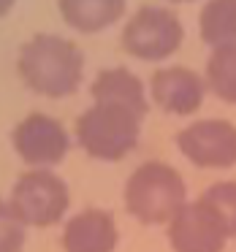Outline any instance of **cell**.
<instances>
[{"label":"cell","instance_id":"obj_9","mask_svg":"<svg viewBox=\"0 0 236 252\" xmlns=\"http://www.w3.org/2000/svg\"><path fill=\"white\" fill-rule=\"evenodd\" d=\"M203 95H206L203 79L185 65L160 68L152 73L149 82V98L169 114H196L203 103Z\"/></svg>","mask_w":236,"mask_h":252},{"label":"cell","instance_id":"obj_15","mask_svg":"<svg viewBox=\"0 0 236 252\" xmlns=\"http://www.w3.org/2000/svg\"><path fill=\"white\" fill-rule=\"evenodd\" d=\"M201 201L214 212L225 236H236V182H217L201 195Z\"/></svg>","mask_w":236,"mask_h":252},{"label":"cell","instance_id":"obj_16","mask_svg":"<svg viewBox=\"0 0 236 252\" xmlns=\"http://www.w3.org/2000/svg\"><path fill=\"white\" fill-rule=\"evenodd\" d=\"M25 228L28 225L11 206V201L0 198V252H22Z\"/></svg>","mask_w":236,"mask_h":252},{"label":"cell","instance_id":"obj_14","mask_svg":"<svg viewBox=\"0 0 236 252\" xmlns=\"http://www.w3.org/2000/svg\"><path fill=\"white\" fill-rule=\"evenodd\" d=\"M206 84L220 100L236 103V46L212 52L206 63Z\"/></svg>","mask_w":236,"mask_h":252},{"label":"cell","instance_id":"obj_4","mask_svg":"<svg viewBox=\"0 0 236 252\" xmlns=\"http://www.w3.org/2000/svg\"><path fill=\"white\" fill-rule=\"evenodd\" d=\"M68 203L71 195L66 182L49 168H33L22 174L11 192V206L25 220V225L35 228L60 222L63 214L68 212Z\"/></svg>","mask_w":236,"mask_h":252},{"label":"cell","instance_id":"obj_13","mask_svg":"<svg viewBox=\"0 0 236 252\" xmlns=\"http://www.w3.org/2000/svg\"><path fill=\"white\" fill-rule=\"evenodd\" d=\"M201 38L212 49L236 46V0H206L198 17Z\"/></svg>","mask_w":236,"mask_h":252},{"label":"cell","instance_id":"obj_12","mask_svg":"<svg viewBox=\"0 0 236 252\" xmlns=\"http://www.w3.org/2000/svg\"><path fill=\"white\" fill-rule=\"evenodd\" d=\"M66 25L79 33H98L114 25L125 11V0H57Z\"/></svg>","mask_w":236,"mask_h":252},{"label":"cell","instance_id":"obj_1","mask_svg":"<svg viewBox=\"0 0 236 252\" xmlns=\"http://www.w3.org/2000/svg\"><path fill=\"white\" fill-rule=\"evenodd\" d=\"M19 76L30 90L49 98L76 93L84 73V55L73 41L52 33H38L19 49Z\"/></svg>","mask_w":236,"mask_h":252},{"label":"cell","instance_id":"obj_6","mask_svg":"<svg viewBox=\"0 0 236 252\" xmlns=\"http://www.w3.org/2000/svg\"><path fill=\"white\" fill-rule=\"evenodd\" d=\"M179 152L198 168L236 165V125L228 120H198L176 133Z\"/></svg>","mask_w":236,"mask_h":252},{"label":"cell","instance_id":"obj_3","mask_svg":"<svg viewBox=\"0 0 236 252\" xmlns=\"http://www.w3.org/2000/svg\"><path fill=\"white\" fill-rule=\"evenodd\" d=\"M141 120L128 109L111 103H95L79 117L76 141L90 158L120 160L133 152L141 136Z\"/></svg>","mask_w":236,"mask_h":252},{"label":"cell","instance_id":"obj_5","mask_svg":"<svg viewBox=\"0 0 236 252\" xmlns=\"http://www.w3.org/2000/svg\"><path fill=\"white\" fill-rule=\"evenodd\" d=\"M185 30L174 11L163 6H141L122 30V46L141 60H163L179 49Z\"/></svg>","mask_w":236,"mask_h":252},{"label":"cell","instance_id":"obj_7","mask_svg":"<svg viewBox=\"0 0 236 252\" xmlns=\"http://www.w3.org/2000/svg\"><path fill=\"white\" fill-rule=\"evenodd\" d=\"M68 147H71L68 130L49 114L35 111L14 127V149L25 163L35 168H49L60 163L68 155Z\"/></svg>","mask_w":236,"mask_h":252},{"label":"cell","instance_id":"obj_10","mask_svg":"<svg viewBox=\"0 0 236 252\" xmlns=\"http://www.w3.org/2000/svg\"><path fill=\"white\" fill-rule=\"evenodd\" d=\"M120 230L109 212L103 209H82L68 220L63 230L66 252H114Z\"/></svg>","mask_w":236,"mask_h":252},{"label":"cell","instance_id":"obj_18","mask_svg":"<svg viewBox=\"0 0 236 252\" xmlns=\"http://www.w3.org/2000/svg\"><path fill=\"white\" fill-rule=\"evenodd\" d=\"M171 3H187V0H171Z\"/></svg>","mask_w":236,"mask_h":252},{"label":"cell","instance_id":"obj_17","mask_svg":"<svg viewBox=\"0 0 236 252\" xmlns=\"http://www.w3.org/2000/svg\"><path fill=\"white\" fill-rule=\"evenodd\" d=\"M11 6H14V0H0V17H6L11 11Z\"/></svg>","mask_w":236,"mask_h":252},{"label":"cell","instance_id":"obj_8","mask_svg":"<svg viewBox=\"0 0 236 252\" xmlns=\"http://www.w3.org/2000/svg\"><path fill=\"white\" fill-rule=\"evenodd\" d=\"M225 230L214 212L198 198L185 203L169 222V241L174 252H223Z\"/></svg>","mask_w":236,"mask_h":252},{"label":"cell","instance_id":"obj_2","mask_svg":"<svg viewBox=\"0 0 236 252\" xmlns=\"http://www.w3.org/2000/svg\"><path fill=\"white\" fill-rule=\"evenodd\" d=\"M187 203V190L179 171L169 163L149 160L138 165L125 182V206L138 222H171Z\"/></svg>","mask_w":236,"mask_h":252},{"label":"cell","instance_id":"obj_11","mask_svg":"<svg viewBox=\"0 0 236 252\" xmlns=\"http://www.w3.org/2000/svg\"><path fill=\"white\" fill-rule=\"evenodd\" d=\"M93 98L95 103H111L128 109L133 114H147V93H144L141 79L128 68H103L93 82Z\"/></svg>","mask_w":236,"mask_h":252}]
</instances>
